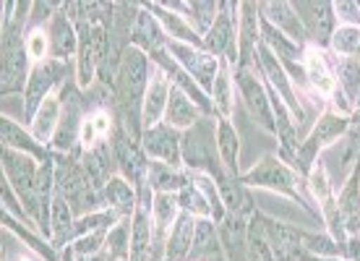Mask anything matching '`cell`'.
Wrapping results in <instances>:
<instances>
[{"mask_svg": "<svg viewBox=\"0 0 360 261\" xmlns=\"http://www.w3.org/2000/svg\"><path fill=\"white\" fill-rule=\"evenodd\" d=\"M154 63L149 61V55L141 53L139 47H128L126 53L120 55L115 73V99L120 108V117L126 134L134 141H141L144 134V123H141V108H144V97L152 82Z\"/></svg>", "mask_w": 360, "mask_h": 261, "instance_id": "1", "label": "cell"}, {"mask_svg": "<svg viewBox=\"0 0 360 261\" xmlns=\"http://www.w3.org/2000/svg\"><path fill=\"white\" fill-rule=\"evenodd\" d=\"M180 149H183V165L191 172H207L209 178L219 180L225 175L219 149H217L214 128L207 117H201L196 126L183 131L180 136Z\"/></svg>", "mask_w": 360, "mask_h": 261, "instance_id": "2", "label": "cell"}, {"mask_svg": "<svg viewBox=\"0 0 360 261\" xmlns=\"http://www.w3.org/2000/svg\"><path fill=\"white\" fill-rule=\"evenodd\" d=\"M3 178L11 183V189L16 191L18 201L27 207L32 217H42V198L37 191V178H39V167L34 165V157L16 149H6L3 146Z\"/></svg>", "mask_w": 360, "mask_h": 261, "instance_id": "3", "label": "cell"}, {"mask_svg": "<svg viewBox=\"0 0 360 261\" xmlns=\"http://www.w3.org/2000/svg\"><path fill=\"white\" fill-rule=\"evenodd\" d=\"M352 120L347 115H340V113H324V115L316 120L314 131L308 134L306 141H300L295 152V160H292V170L297 175H311L314 165L319 163V152L332 146L337 139H342L347 131H350Z\"/></svg>", "mask_w": 360, "mask_h": 261, "instance_id": "4", "label": "cell"}, {"mask_svg": "<svg viewBox=\"0 0 360 261\" xmlns=\"http://www.w3.org/2000/svg\"><path fill=\"white\" fill-rule=\"evenodd\" d=\"M240 180H243V186L277 191V193H282V196H288V198H292V201H297L303 209L314 212V209H311V204H306L303 193L297 191V172L292 170V167H290L282 157H264L262 163L256 165L253 170L243 172V175H240ZM314 217H319V215L314 212Z\"/></svg>", "mask_w": 360, "mask_h": 261, "instance_id": "5", "label": "cell"}, {"mask_svg": "<svg viewBox=\"0 0 360 261\" xmlns=\"http://www.w3.org/2000/svg\"><path fill=\"white\" fill-rule=\"evenodd\" d=\"M21 18L8 21L3 29V97L13 94L29 82L27 76V39H21Z\"/></svg>", "mask_w": 360, "mask_h": 261, "instance_id": "6", "label": "cell"}, {"mask_svg": "<svg viewBox=\"0 0 360 261\" xmlns=\"http://www.w3.org/2000/svg\"><path fill=\"white\" fill-rule=\"evenodd\" d=\"M167 53H170L172 58H175V63L212 97L217 73L222 71L219 58L212 55L209 50H204V47H191V45H183V42H172V39L167 42Z\"/></svg>", "mask_w": 360, "mask_h": 261, "instance_id": "7", "label": "cell"}, {"mask_svg": "<svg viewBox=\"0 0 360 261\" xmlns=\"http://www.w3.org/2000/svg\"><path fill=\"white\" fill-rule=\"evenodd\" d=\"M235 13H240V3H219V16L214 27L209 29V34L204 37V50L238 65V34H235L238 16Z\"/></svg>", "mask_w": 360, "mask_h": 261, "instance_id": "8", "label": "cell"}, {"mask_svg": "<svg viewBox=\"0 0 360 261\" xmlns=\"http://www.w3.org/2000/svg\"><path fill=\"white\" fill-rule=\"evenodd\" d=\"M235 84L240 89V97H243L248 113L256 117V123L262 128H266L269 134L277 136V123H274V113H271L269 91L256 79V73L251 68H238L235 71Z\"/></svg>", "mask_w": 360, "mask_h": 261, "instance_id": "9", "label": "cell"}, {"mask_svg": "<svg viewBox=\"0 0 360 261\" xmlns=\"http://www.w3.org/2000/svg\"><path fill=\"white\" fill-rule=\"evenodd\" d=\"M300 24L306 29V37L314 39L316 45H329L334 29H337V16H334V3L326 0H297L292 3Z\"/></svg>", "mask_w": 360, "mask_h": 261, "instance_id": "10", "label": "cell"}, {"mask_svg": "<svg viewBox=\"0 0 360 261\" xmlns=\"http://www.w3.org/2000/svg\"><path fill=\"white\" fill-rule=\"evenodd\" d=\"M180 131L170 128L167 123H160V126L144 128L141 134V149L146 152V157H152L157 163L170 165L178 170L183 165V149H180Z\"/></svg>", "mask_w": 360, "mask_h": 261, "instance_id": "11", "label": "cell"}, {"mask_svg": "<svg viewBox=\"0 0 360 261\" xmlns=\"http://www.w3.org/2000/svg\"><path fill=\"white\" fill-rule=\"evenodd\" d=\"M256 63L262 65V73H264V79L269 82V89H274L279 97L285 99V105H288L290 113L297 117V126H300V123H303V108H300V102H297L292 82H290L288 71L282 68V63L277 61V55L271 53L264 42L259 45V50H256Z\"/></svg>", "mask_w": 360, "mask_h": 261, "instance_id": "12", "label": "cell"}, {"mask_svg": "<svg viewBox=\"0 0 360 261\" xmlns=\"http://www.w3.org/2000/svg\"><path fill=\"white\" fill-rule=\"evenodd\" d=\"M262 45V11L256 3H240L238 16V68H251Z\"/></svg>", "mask_w": 360, "mask_h": 261, "instance_id": "13", "label": "cell"}, {"mask_svg": "<svg viewBox=\"0 0 360 261\" xmlns=\"http://www.w3.org/2000/svg\"><path fill=\"white\" fill-rule=\"evenodd\" d=\"M63 76V65L55 61H42L29 71L27 82V97H24V117L32 120L37 115L39 105L50 97V89L55 87V82Z\"/></svg>", "mask_w": 360, "mask_h": 261, "instance_id": "14", "label": "cell"}, {"mask_svg": "<svg viewBox=\"0 0 360 261\" xmlns=\"http://www.w3.org/2000/svg\"><path fill=\"white\" fill-rule=\"evenodd\" d=\"M112 152H115V163H117V167H120V172H123V178L144 189L146 175H149V163H146L144 149L136 144L126 131H120V134H115Z\"/></svg>", "mask_w": 360, "mask_h": 261, "instance_id": "15", "label": "cell"}, {"mask_svg": "<svg viewBox=\"0 0 360 261\" xmlns=\"http://www.w3.org/2000/svg\"><path fill=\"white\" fill-rule=\"evenodd\" d=\"M170 89H172L170 76L160 65H154L152 82H149V89H146V97H144V108H141V123H144V128L160 126L165 120Z\"/></svg>", "mask_w": 360, "mask_h": 261, "instance_id": "16", "label": "cell"}, {"mask_svg": "<svg viewBox=\"0 0 360 261\" xmlns=\"http://www.w3.org/2000/svg\"><path fill=\"white\" fill-rule=\"evenodd\" d=\"M144 8L152 11L154 16H157V21L162 24L167 39H172V42H183V45H191V47H204V39H201L196 29L188 24V18L180 16L178 11L165 8L162 3H146Z\"/></svg>", "mask_w": 360, "mask_h": 261, "instance_id": "17", "label": "cell"}, {"mask_svg": "<svg viewBox=\"0 0 360 261\" xmlns=\"http://www.w3.org/2000/svg\"><path fill=\"white\" fill-rule=\"evenodd\" d=\"M259 11H262V18H266L271 27L279 29L288 39H292L297 45H306V29L300 24L292 3H282V0L279 3H259Z\"/></svg>", "mask_w": 360, "mask_h": 261, "instance_id": "18", "label": "cell"}, {"mask_svg": "<svg viewBox=\"0 0 360 261\" xmlns=\"http://www.w3.org/2000/svg\"><path fill=\"white\" fill-rule=\"evenodd\" d=\"M337 212L342 217V225L350 238L360 235V160L355 163V170L350 172L347 183L340 191Z\"/></svg>", "mask_w": 360, "mask_h": 261, "instance_id": "19", "label": "cell"}, {"mask_svg": "<svg viewBox=\"0 0 360 261\" xmlns=\"http://www.w3.org/2000/svg\"><path fill=\"white\" fill-rule=\"evenodd\" d=\"M167 34H165L162 24L157 21L152 11L141 8L139 11V18H136V29H134V39H131V45L139 47L141 53L146 55H154V53H162L167 50Z\"/></svg>", "mask_w": 360, "mask_h": 261, "instance_id": "20", "label": "cell"}, {"mask_svg": "<svg viewBox=\"0 0 360 261\" xmlns=\"http://www.w3.org/2000/svg\"><path fill=\"white\" fill-rule=\"evenodd\" d=\"M201 117H204V110L198 108L186 91H180L178 87H172L162 123H167V126L175 128V131H188V128L196 126Z\"/></svg>", "mask_w": 360, "mask_h": 261, "instance_id": "21", "label": "cell"}, {"mask_svg": "<svg viewBox=\"0 0 360 261\" xmlns=\"http://www.w3.org/2000/svg\"><path fill=\"white\" fill-rule=\"evenodd\" d=\"M219 243L230 261H248V225L243 215H225L219 222Z\"/></svg>", "mask_w": 360, "mask_h": 261, "instance_id": "22", "label": "cell"}, {"mask_svg": "<svg viewBox=\"0 0 360 261\" xmlns=\"http://www.w3.org/2000/svg\"><path fill=\"white\" fill-rule=\"evenodd\" d=\"M193 235H196V217L183 212L175 219L167 241H165V259L162 261H186L193 248Z\"/></svg>", "mask_w": 360, "mask_h": 261, "instance_id": "23", "label": "cell"}, {"mask_svg": "<svg viewBox=\"0 0 360 261\" xmlns=\"http://www.w3.org/2000/svg\"><path fill=\"white\" fill-rule=\"evenodd\" d=\"M303 65H306L308 87H314V89L319 91V94H324V97H334L337 79H334V73L329 71V63H326L324 53H321L319 47H308L306 58H303Z\"/></svg>", "mask_w": 360, "mask_h": 261, "instance_id": "24", "label": "cell"}, {"mask_svg": "<svg viewBox=\"0 0 360 261\" xmlns=\"http://www.w3.org/2000/svg\"><path fill=\"white\" fill-rule=\"evenodd\" d=\"M50 50L58 61H65L71 55H79V29L71 24L65 13H55L50 24Z\"/></svg>", "mask_w": 360, "mask_h": 261, "instance_id": "25", "label": "cell"}, {"mask_svg": "<svg viewBox=\"0 0 360 261\" xmlns=\"http://www.w3.org/2000/svg\"><path fill=\"white\" fill-rule=\"evenodd\" d=\"M60 117H63V105H60V99L55 97V94H50L39 105L37 115L32 117V131L29 134L34 136L37 144H47L50 139H55V131L60 126Z\"/></svg>", "mask_w": 360, "mask_h": 261, "instance_id": "26", "label": "cell"}, {"mask_svg": "<svg viewBox=\"0 0 360 261\" xmlns=\"http://www.w3.org/2000/svg\"><path fill=\"white\" fill-rule=\"evenodd\" d=\"M217 149H219V160H222L225 172L240 178V170H238L240 139H238V131H235L233 123H230L227 117H219V120H217Z\"/></svg>", "mask_w": 360, "mask_h": 261, "instance_id": "27", "label": "cell"}, {"mask_svg": "<svg viewBox=\"0 0 360 261\" xmlns=\"http://www.w3.org/2000/svg\"><path fill=\"white\" fill-rule=\"evenodd\" d=\"M188 175L178 172L170 165L162 163H149V175H146V186L154 193H180V191L188 186Z\"/></svg>", "mask_w": 360, "mask_h": 261, "instance_id": "28", "label": "cell"}, {"mask_svg": "<svg viewBox=\"0 0 360 261\" xmlns=\"http://www.w3.org/2000/svg\"><path fill=\"white\" fill-rule=\"evenodd\" d=\"M105 201L115 209V215H136V209H139L136 191L131 189V183L123 175L120 178L115 175L105 183Z\"/></svg>", "mask_w": 360, "mask_h": 261, "instance_id": "29", "label": "cell"}, {"mask_svg": "<svg viewBox=\"0 0 360 261\" xmlns=\"http://www.w3.org/2000/svg\"><path fill=\"white\" fill-rule=\"evenodd\" d=\"M152 248V222H149V212L144 207L136 209L134 225H131V261H146Z\"/></svg>", "mask_w": 360, "mask_h": 261, "instance_id": "30", "label": "cell"}, {"mask_svg": "<svg viewBox=\"0 0 360 261\" xmlns=\"http://www.w3.org/2000/svg\"><path fill=\"white\" fill-rule=\"evenodd\" d=\"M334 79L340 84V91H342L345 97H347V102L355 108L360 99V61L358 58H337Z\"/></svg>", "mask_w": 360, "mask_h": 261, "instance_id": "31", "label": "cell"}, {"mask_svg": "<svg viewBox=\"0 0 360 261\" xmlns=\"http://www.w3.org/2000/svg\"><path fill=\"white\" fill-rule=\"evenodd\" d=\"M76 134H82V123H79V99H68V108H65L63 117H60V126L55 131L53 144L58 152H71L73 144L79 141Z\"/></svg>", "mask_w": 360, "mask_h": 261, "instance_id": "32", "label": "cell"}, {"mask_svg": "<svg viewBox=\"0 0 360 261\" xmlns=\"http://www.w3.org/2000/svg\"><path fill=\"white\" fill-rule=\"evenodd\" d=\"M222 243H219V230L214 227L212 219H196V235H193V259L201 261L207 259V256H214L219 253Z\"/></svg>", "mask_w": 360, "mask_h": 261, "instance_id": "33", "label": "cell"}, {"mask_svg": "<svg viewBox=\"0 0 360 261\" xmlns=\"http://www.w3.org/2000/svg\"><path fill=\"white\" fill-rule=\"evenodd\" d=\"M300 246H303L306 253L321 256V259H342V256H347V248L337 243L332 235H319V233L300 230Z\"/></svg>", "mask_w": 360, "mask_h": 261, "instance_id": "34", "label": "cell"}, {"mask_svg": "<svg viewBox=\"0 0 360 261\" xmlns=\"http://www.w3.org/2000/svg\"><path fill=\"white\" fill-rule=\"evenodd\" d=\"M178 193H154L152 204V222L157 227V233L162 235L165 230H172V222L178 219Z\"/></svg>", "mask_w": 360, "mask_h": 261, "instance_id": "35", "label": "cell"}, {"mask_svg": "<svg viewBox=\"0 0 360 261\" xmlns=\"http://www.w3.org/2000/svg\"><path fill=\"white\" fill-rule=\"evenodd\" d=\"M50 225H53V235L58 243L71 238L73 230H76V225H73V207L60 193L50 201Z\"/></svg>", "mask_w": 360, "mask_h": 261, "instance_id": "36", "label": "cell"}, {"mask_svg": "<svg viewBox=\"0 0 360 261\" xmlns=\"http://www.w3.org/2000/svg\"><path fill=\"white\" fill-rule=\"evenodd\" d=\"M3 144H6V149H16V152L32 154V157H42V144H37L32 134H24L11 117H3Z\"/></svg>", "mask_w": 360, "mask_h": 261, "instance_id": "37", "label": "cell"}, {"mask_svg": "<svg viewBox=\"0 0 360 261\" xmlns=\"http://www.w3.org/2000/svg\"><path fill=\"white\" fill-rule=\"evenodd\" d=\"M178 204L183 212H188V215L198 217V219H214V212H212L209 198L204 196L201 189L193 186V183H188V186L178 193Z\"/></svg>", "mask_w": 360, "mask_h": 261, "instance_id": "38", "label": "cell"}, {"mask_svg": "<svg viewBox=\"0 0 360 261\" xmlns=\"http://www.w3.org/2000/svg\"><path fill=\"white\" fill-rule=\"evenodd\" d=\"M212 105L219 113V117L233 115V79H230V71L222 65V71L217 73L214 79V89H212Z\"/></svg>", "mask_w": 360, "mask_h": 261, "instance_id": "39", "label": "cell"}, {"mask_svg": "<svg viewBox=\"0 0 360 261\" xmlns=\"http://www.w3.org/2000/svg\"><path fill=\"white\" fill-rule=\"evenodd\" d=\"M329 47L334 50V55L340 58H355L360 47V29L358 27H337L334 29Z\"/></svg>", "mask_w": 360, "mask_h": 261, "instance_id": "40", "label": "cell"}, {"mask_svg": "<svg viewBox=\"0 0 360 261\" xmlns=\"http://www.w3.org/2000/svg\"><path fill=\"white\" fill-rule=\"evenodd\" d=\"M47 50H50V37H47L45 29H34L32 34L27 37V55L29 61L34 63H42L47 58Z\"/></svg>", "mask_w": 360, "mask_h": 261, "instance_id": "41", "label": "cell"}, {"mask_svg": "<svg viewBox=\"0 0 360 261\" xmlns=\"http://www.w3.org/2000/svg\"><path fill=\"white\" fill-rule=\"evenodd\" d=\"M334 16L342 21V27H358L360 29V3H352V0L334 3Z\"/></svg>", "mask_w": 360, "mask_h": 261, "instance_id": "42", "label": "cell"}, {"mask_svg": "<svg viewBox=\"0 0 360 261\" xmlns=\"http://www.w3.org/2000/svg\"><path fill=\"white\" fill-rule=\"evenodd\" d=\"M91 117V123H94V131H97V136L99 139H105V136H110V131H112V123H110V115L108 113H94V115H89Z\"/></svg>", "mask_w": 360, "mask_h": 261, "instance_id": "43", "label": "cell"}, {"mask_svg": "<svg viewBox=\"0 0 360 261\" xmlns=\"http://www.w3.org/2000/svg\"><path fill=\"white\" fill-rule=\"evenodd\" d=\"M355 58H358V61H360V47H358V53H355Z\"/></svg>", "mask_w": 360, "mask_h": 261, "instance_id": "44", "label": "cell"}, {"mask_svg": "<svg viewBox=\"0 0 360 261\" xmlns=\"http://www.w3.org/2000/svg\"><path fill=\"white\" fill-rule=\"evenodd\" d=\"M21 261H29V259H21Z\"/></svg>", "mask_w": 360, "mask_h": 261, "instance_id": "45", "label": "cell"}]
</instances>
